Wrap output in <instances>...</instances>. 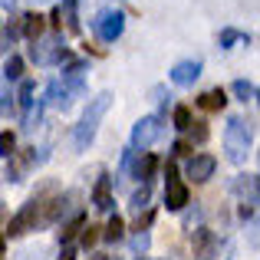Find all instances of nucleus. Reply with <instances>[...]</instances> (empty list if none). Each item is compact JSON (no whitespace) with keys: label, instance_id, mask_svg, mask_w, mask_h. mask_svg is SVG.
Masks as SVG:
<instances>
[{"label":"nucleus","instance_id":"7","mask_svg":"<svg viewBox=\"0 0 260 260\" xmlns=\"http://www.w3.org/2000/svg\"><path fill=\"white\" fill-rule=\"evenodd\" d=\"M172 83L175 86H194V79L201 76V59H181V63L172 66Z\"/></svg>","mask_w":260,"mask_h":260},{"label":"nucleus","instance_id":"17","mask_svg":"<svg viewBox=\"0 0 260 260\" xmlns=\"http://www.w3.org/2000/svg\"><path fill=\"white\" fill-rule=\"evenodd\" d=\"M122 237H125V221L119 214H112L106 224V241H122Z\"/></svg>","mask_w":260,"mask_h":260},{"label":"nucleus","instance_id":"14","mask_svg":"<svg viewBox=\"0 0 260 260\" xmlns=\"http://www.w3.org/2000/svg\"><path fill=\"white\" fill-rule=\"evenodd\" d=\"M198 106L208 109V112H221V109L228 106V92H224V89H211V92L198 95Z\"/></svg>","mask_w":260,"mask_h":260},{"label":"nucleus","instance_id":"18","mask_svg":"<svg viewBox=\"0 0 260 260\" xmlns=\"http://www.w3.org/2000/svg\"><path fill=\"white\" fill-rule=\"evenodd\" d=\"M155 168H158V158H155V155H145V158H142L139 165H135V178H142V181H148Z\"/></svg>","mask_w":260,"mask_h":260},{"label":"nucleus","instance_id":"6","mask_svg":"<svg viewBox=\"0 0 260 260\" xmlns=\"http://www.w3.org/2000/svg\"><path fill=\"white\" fill-rule=\"evenodd\" d=\"M158 132H161V119H158V115H145V119H139L135 128H132V148H142V152H145V148L158 139Z\"/></svg>","mask_w":260,"mask_h":260},{"label":"nucleus","instance_id":"15","mask_svg":"<svg viewBox=\"0 0 260 260\" xmlns=\"http://www.w3.org/2000/svg\"><path fill=\"white\" fill-rule=\"evenodd\" d=\"M43 30H46V20L40 17V13H26V40H30V43H37L40 37H43Z\"/></svg>","mask_w":260,"mask_h":260},{"label":"nucleus","instance_id":"25","mask_svg":"<svg viewBox=\"0 0 260 260\" xmlns=\"http://www.w3.org/2000/svg\"><path fill=\"white\" fill-rule=\"evenodd\" d=\"M13 145H17V139H13V132L7 128V132L0 135V148H4V158H10V155H13Z\"/></svg>","mask_w":260,"mask_h":260},{"label":"nucleus","instance_id":"34","mask_svg":"<svg viewBox=\"0 0 260 260\" xmlns=\"http://www.w3.org/2000/svg\"><path fill=\"white\" fill-rule=\"evenodd\" d=\"M86 260H112V257H109V254H89Z\"/></svg>","mask_w":260,"mask_h":260},{"label":"nucleus","instance_id":"21","mask_svg":"<svg viewBox=\"0 0 260 260\" xmlns=\"http://www.w3.org/2000/svg\"><path fill=\"white\" fill-rule=\"evenodd\" d=\"M148 198H152V188H148V181H142V188L132 194V208L142 211V204H148Z\"/></svg>","mask_w":260,"mask_h":260},{"label":"nucleus","instance_id":"13","mask_svg":"<svg viewBox=\"0 0 260 260\" xmlns=\"http://www.w3.org/2000/svg\"><path fill=\"white\" fill-rule=\"evenodd\" d=\"M92 208L95 211L112 208V181H109V178H99V184H95V191H92Z\"/></svg>","mask_w":260,"mask_h":260},{"label":"nucleus","instance_id":"5","mask_svg":"<svg viewBox=\"0 0 260 260\" xmlns=\"http://www.w3.org/2000/svg\"><path fill=\"white\" fill-rule=\"evenodd\" d=\"M70 53H66V46H63V40L59 37H53V40H46V43H33L30 46V59L33 63H40V66H50V63H59V59H66Z\"/></svg>","mask_w":260,"mask_h":260},{"label":"nucleus","instance_id":"29","mask_svg":"<svg viewBox=\"0 0 260 260\" xmlns=\"http://www.w3.org/2000/svg\"><path fill=\"white\" fill-rule=\"evenodd\" d=\"M172 152H175V155H191V145H188V142H181V139H178L175 145H172Z\"/></svg>","mask_w":260,"mask_h":260},{"label":"nucleus","instance_id":"16","mask_svg":"<svg viewBox=\"0 0 260 260\" xmlns=\"http://www.w3.org/2000/svg\"><path fill=\"white\" fill-rule=\"evenodd\" d=\"M79 231H86V217H83V214H76V217H73V221L66 224L63 231H59V244H70L73 237L79 234Z\"/></svg>","mask_w":260,"mask_h":260},{"label":"nucleus","instance_id":"28","mask_svg":"<svg viewBox=\"0 0 260 260\" xmlns=\"http://www.w3.org/2000/svg\"><path fill=\"white\" fill-rule=\"evenodd\" d=\"M50 23H53V30H59V26H63V7H53V13H50Z\"/></svg>","mask_w":260,"mask_h":260},{"label":"nucleus","instance_id":"35","mask_svg":"<svg viewBox=\"0 0 260 260\" xmlns=\"http://www.w3.org/2000/svg\"><path fill=\"white\" fill-rule=\"evenodd\" d=\"M13 4H17V0H4V10H10V7H13Z\"/></svg>","mask_w":260,"mask_h":260},{"label":"nucleus","instance_id":"3","mask_svg":"<svg viewBox=\"0 0 260 260\" xmlns=\"http://www.w3.org/2000/svg\"><path fill=\"white\" fill-rule=\"evenodd\" d=\"M37 224H46V201H43V194H37L33 201H26L23 211L7 221V237H20V234H26V231H37Z\"/></svg>","mask_w":260,"mask_h":260},{"label":"nucleus","instance_id":"22","mask_svg":"<svg viewBox=\"0 0 260 260\" xmlns=\"http://www.w3.org/2000/svg\"><path fill=\"white\" fill-rule=\"evenodd\" d=\"M231 89H234V95H237V99H241V102H247L250 95H257V92H254V86H250L247 79H237V83L231 86Z\"/></svg>","mask_w":260,"mask_h":260},{"label":"nucleus","instance_id":"4","mask_svg":"<svg viewBox=\"0 0 260 260\" xmlns=\"http://www.w3.org/2000/svg\"><path fill=\"white\" fill-rule=\"evenodd\" d=\"M92 30L99 33L102 43H115V40L122 37V30H125V17H122L119 10H106L92 20Z\"/></svg>","mask_w":260,"mask_h":260},{"label":"nucleus","instance_id":"9","mask_svg":"<svg viewBox=\"0 0 260 260\" xmlns=\"http://www.w3.org/2000/svg\"><path fill=\"white\" fill-rule=\"evenodd\" d=\"M231 188H234V194L241 198L244 204H257L260 201V178H254V175H237Z\"/></svg>","mask_w":260,"mask_h":260},{"label":"nucleus","instance_id":"27","mask_svg":"<svg viewBox=\"0 0 260 260\" xmlns=\"http://www.w3.org/2000/svg\"><path fill=\"white\" fill-rule=\"evenodd\" d=\"M188 132H191V139H194V142H208V125H204V122H194Z\"/></svg>","mask_w":260,"mask_h":260},{"label":"nucleus","instance_id":"19","mask_svg":"<svg viewBox=\"0 0 260 260\" xmlns=\"http://www.w3.org/2000/svg\"><path fill=\"white\" fill-rule=\"evenodd\" d=\"M172 119H175V128H181V132H188V128L194 125V122H191V109L188 106H175Z\"/></svg>","mask_w":260,"mask_h":260},{"label":"nucleus","instance_id":"10","mask_svg":"<svg viewBox=\"0 0 260 260\" xmlns=\"http://www.w3.org/2000/svg\"><path fill=\"white\" fill-rule=\"evenodd\" d=\"M191 247H194V257H201V260L214 257V247H217V237H214V231H208V228H198L194 234H191Z\"/></svg>","mask_w":260,"mask_h":260},{"label":"nucleus","instance_id":"33","mask_svg":"<svg viewBox=\"0 0 260 260\" xmlns=\"http://www.w3.org/2000/svg\"><path fill=\"white\" fill-rule=\"evenodd\" d=\"M59 260H76V250H73V247H63V254H59Z\"/></svg>","mask_w":260,"mask_h":260},{"label":"nucleus","instance_id":"23","mask_svg":"<svg viewBox=\"0 0 260 260\" xmlns=\"http://www.w3.org/2000/svg\"><path fill=\"white\" fill-rule=\"evenodd\" d=\"M33 79H23V83H20V106L23 109H30V102H33Z\"/></svg>","mask_w":260,"mask_h":260},{"label":"nucleus","instance_id":"26","mask_svg":"<svg viewBox=\"0 0 260 260\" xmlns=\"http://www.w3.org/2000/svg\"><path fill=\"white\" fill-rule=\"evenodd\" d=\"M237 40H241V33H237V30H231V26H228V30H221V37H217V43H221L224 50H228V46H234Z\"/></svg>","mask_w":260,"mask_h":260},{"label":"nucleus","instance_id":"2","mask_svg":"<svg viewBox=\"0 0 260 260\" xmlns=\"http://www.w3.org/2000/svg\"><path fill=\"white\" fill-rule=\"evenodd\" d=\"M224 152H228V161L241 165L247 161V152H250V122L244 119H228V128H224Z\"/></svg>","mask_w":260,"mask_h":260},{"label":"nucleus","instance_id":"36","mask_svg":"<svg viewBox=\"0 0 260 260\" xmlns=\"http://www.w3.org/2000/svg\"><path fill=\"white\" fill-rule=\"evenodd\" d=\"M257 106H260V89H257Z\"/></svg>","mask_w":260,"mask_h":260},{"label":"nucleus","instance_id":"32","mask_svg":"<svg viewBox=\"0 0 260 260\" xmlns=\"http://www.w3.org/2000/svg\"><path fill=\"white\" fill-rule=\"evenodd\" d=\"M152 217H155V214H152V211H145V214H142V217H139V231H142V228H148V224H152Z\"/></svg>","mask_w":260,"mask_h":260},{"label":"nucleus","instance_id":"12","mask_svg":"<svg viewBox=\"0 0 260 260\" xmlns=\"http://www.w3.org/2000/svg\"><path fill=\"white\" fill-rule=\"evenodd\" d=\"M165 204H168V211H181L184 204H188V188H184L181 181H168V188H165Z\"/></svg>","mask_w":260,"mask_h":260},{"label":"nucleus","instance_id":"31","mask_svg":"<svg viewBox=\"0 0 260 260\" xmlns=\"http://www.w3.org/2000/svg\"><path fill=\"white\" fill-rule=\"evenodd\" d=\"M13 109V95H10V89H4V112H10Z\"/></svg>","mask_w":260,"mask_h":260},{"label":"nucleus","instance_id":"30","mask_svg":"<svg viewBox=\"0 0 260 260\" xmlns=\"http://www.w3.org/2000/svg\"><path fill=\"white\" fill-rule=\"evenodd\" d=\"M165 181H178V168H175V161H168V165H165Z\"/></svg>","mask_w":260,"mask_h":260},{"label":"nucleus","instance_id":"1","mask_svg":"<svg viewBox=\"0 0 260 260\" xmlns=\"http://www.w3.org/2000/svg\"><path fill=\"white\" fill-rule=\"evenodd\" d=\"M109 99L112 95L109 92H102V95H95L92 102H89V109H86V115L79 119V125H76V132H73V145L79 148V152H86L89 145H92V139H95V128H99V122H102V115L109 112Z\"/></svg>","mask_w":260,"mask_h":260},{"label":"nucleus","instance_id":"20","mask_svg":"<svg viewBox=\"0 0 260 260\" xmlns=\"http://www.w3.org/2000/svg\"><path fill=\"white\" fill-rule=\"evenodd\" d=\"M4 76L7 79H20V76H23V59H20V56H10L4 63Z\"/></svg>","mask_w":260,"mask_h":260},{"label":"nucleus","instance_id":"11","mask_svg":"<svg viewBox=\"0 0 260 260\" xmlns=\"http://www.w3.org/2000/svg\"><path fill=\"white\" fill-rule=\"evenodd\" d=\"M83 76H86V66H83V63H70V70L63 73V89H66L70 95L83 92Z\"/></svg>","mask_w":260,"mask_h":260},{"label":"nucleus","instance_id":"24","mask_svg":"<svg viewBox=\"0 0 260 260\" xmlns=\"http://www.w3.org/2000/svg\"><path fill=\"white\" fill-rule=\"evenodd\" d=\"M99 237H106V231H102V228H95V224H89V228L83 231V247H92V244L99 241Z\"/></svg>","mask_w":260,"mask_h":260},{"label":"nucleus","instance_id":"8","mask_svg":"<svg viewBox=\"0 0 260 260\" xmlns=\"http://www.w3.org/2000/svg\"><path fill=\"white\" fill-rule=\"evenodd\" d=\"M214 168H217V158H214V155H191L188 178H194L198 184H201V181H211V178H214Z\"/></svg>","mask_w":260,"mask_h":260}]
</instances>
